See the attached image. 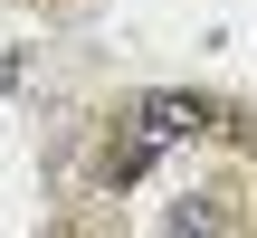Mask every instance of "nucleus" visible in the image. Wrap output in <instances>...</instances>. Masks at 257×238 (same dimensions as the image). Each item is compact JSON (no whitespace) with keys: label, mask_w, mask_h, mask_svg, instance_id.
Returning <instances> with one entry per match:
<instances>
[{"label":"nucleus","mask_w":257,"mask_h":238,"mask_svg":"<svg viewBox=\"0 0 257 238\" xmlns=\"http://www.w3.org/2000/svg\"><path fill=\"white\" fill-rule=\"evenodd\" d=\"M200 134H210L200 95H143V105L124 114V134H114V153H105V181H143L172 143H200Z\"/></svg>","instance_id":"1"}]
</instances>
